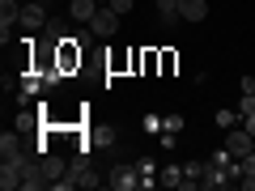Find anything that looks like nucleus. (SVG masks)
Wrapping results in <instances>:
<instances>
[{"instance_id": "nucleus-1", "label": "nucleus", "mask_w": 255, "mask_h": 191, "mask_svg": "<svg viewBox=\"0 0 255 191\" xmlns=\"http://www.w3.org/2000/svg\"><path fill=\"white\" fill-rule=\"evenodd\" d=\"M51 55H55V64H60V73L68 77V73H77V68H81L85 47L77 43V38H64V43H55V47H51Z\"/></svg>"}, {"instance_id": "nucleus-2", "label": "nucleus", "mask_w": 255, "mask_h": 191, "mask_svg": "<svg viewBox=\"0 0 255 191\" xmlns=\"http://www.w3.org/2000/svg\"><path fill=\"white\" fill-rule=\"evenodd\" d=\"M90 30H94V38H115V30H119V13L111 9V4H102L98 17L90 21Z\"/></svg>"}, {"instance_id": "nucleus-3", "label": "nucleus", "mask_w": 255, "mask_h": 191, "mask_svg": "<svg viewBox=\"0 0 255 191\" xmlns=\"http://www.w3.org/2000/svg\"><path fill=\"white\" fill-rule=\"evenodd\" d=\"M251 132H247V127L243 123H238V127H226V149H230V153H234V157H247V153H251Z\"/></svg>"}, {"instance_id": "nucleus-4", "label": "nucleus", "mask_w": 255, "mask_h": 191, "mask_svg": "<svg viewBox=\"0 0 255 191\" xmlns=\"http://www.w3.org/2000/svg\"><path fill=\"white\" fill-rule=\"evenodd\" d=\"M107 183H111L115 191H136V187H140V170H136V166H115Z\"/></svg>"}, {"instance_id": "nucleus-5", "label": "nucleus", "mask_w": 255, "mask_h": 191, "mask_svg": "<svg viewBox=\"0 0 255 191\" xmlns=\"http://www.w3.org/2000/svg\"><path fill=\"white\" fill-rule=\"evenodd\" d=\"M17 21L26 30H47V0H43V4H21Z\"/></svg>"}, {"instance_id": "nucleus-6", "label": "nucleus", "mask_w": 255, "mask_h": 191, "mask_svg": "<svg viewBox=\"0 0 255 191\" xmlns=\"http://www.w3.org/2000/svg\"><path fill=\"white\" fill-rule=\"evenodd\" d=\"M98 9H102L98 0H73V4H68V13H73L77 26H90V21L98 17Z\"/></svg>"}, {"instance_id": "nucleus-7", "label": "nucleus", "mask_w": 255, "mask_h": 191, "mask_svg": "<svg viewBox=\"0 0 255 191\" xmlns=\"http://www.w3.org/2000/svg\"><path fill=\"white\" fill-rule=\"evenodd\" d=\"M179 17L183 21H204L209 17V0H179Z\"/></svg>"}, {"instance_id": "nucleus-8", "label": "nucleus", "mask_w": 255, "mask_h": 191, "mask_svg": "<svg viewBox=\"0 0 255 191\" xmlns=\"http://www.w3.org/2000/svg\"><path fill=\"white\" fill-rule=\"evenodd\" d=\"M21 187H30V191L51 187V183H47V174H43V162H38V157H30V162H26V183H21Z\"/></svg>"}, {"instance_id": "nucleus-9", "label": "nucleus", "mask_w": 255, "mask_h": 191, "mask_svg": "<svg viewBox=\"0 0 255 191\" xmlns=\"http://www.w3.org/2000/svg\"><path fill=\"white\" fill-rule=\"evenodd\" d=\"M38 162H43V174H47V183H55V179H64V174H68V166H64L55 153H43Z\"/></svg>"}, {"instance_id": "nucleus-10", "label": "nucleus", "mask_w": 255, "mask_h": 191, "mask_svg": "<svg viewBox=\"0 0 255 191\" xmlns=\"http://www.w3.org/2000/svg\"><path fill=\"white\" fill-rule=\"evenodd\" d=\"M183 179H187V174H183L179 166H166V170H162V179H157V183H166V187H179V191H183Z\"/></svg>"}, {"instance_id": "nucleus-11", "label": "nucleus", "mask_w": 255, "mask_h": 191, "mask_svg": "<svg viewBox=\"0 0 255 191\" xmlns=\"http://www.w3.org/2000/svg\"><path fill=\"white\" fill-rule=\"evenodd\" d=\"M157 13H162V21H174L179 17V0H157Z\"/></svg>"}, {"instance_id": "nucleus-12", "label": "nucleus", "mask_w": 255, "mask_h": 191, "mask_svg": "<svg viewBox=\"0 0 255 191\" xmlns=\"http://www.w3.org/2000/svg\"><path fill=\"white\" fill-rule=\"evenodd\" d=\"M217 123L221 127H238V123H243V115H238V110H217Z\"/></svg>"}, {"instance_id": "nucleus-13", "label": "nucleus", "mask_w": 255, "mask_h": 191, "mask_svg": "<svg viewBox=\"0 0 255 191\" xmlns=\"http://www.w3.org/2000/svg\"><path fill=\"white\" fill-rule=\"evenodd\" d=\"M174 68H179V55H174V51H162V77H170Z\"/></svg>"}, {"instance_id": "nucleus-14", "label": "nucleus", "mask_w": 255, "mask_h": 191, "mask_svg": "<svg viewBox=\"0 0 255 191\" xmlns=\"http://www.w3.org/2000/svg\"><path fill=\"white\" fill-rule=\"evenodd\" d=\"M162 132H174V136H179V132H183V119L179 115H166L162 119Z\"/></svg>"}, {"instance_id": "nucleus-15", "label": "nucleus", "mask_w": 255, "mask_h": 191, "mask_svg": "<svg viewBox=\"0 0 255 191\" xmlns=\"http://www.w3.org/2000/svg\"><path fill=\"white\" fill-rule=\"evenodd\" d=\"M204 166H209V162H187L183 174H187V179H204Z\"/></svg>"}, {"instance_id": "nucleus-16", "label": "nucleus", "mask_w": 255, "mask_h": 191, "mask_svg": "<svg viewBox=\"0 0 255 191\" xmlns=\"http://www.w3.org/2000/svg\"><path fill=\"white\" fill-rule=\"evenodd\" d=\"M107 4H111V9L119 13V17H124V13H132V9H136V0H107Z\"/></svg>"}, {"instance_id": "nucleus-17", "label": "nucleus", "mask_w": 255, "mask_h": 191, "mask_svg": "<svg viewBox=\"0 0 255 191\" xmlns=\"http://www.w3.org/2000/svg\"><path fill=\"white\" fill-rule=\"evenodd\" d=\"M136 170H140V179H153V174H157V166L149 162V157H140V162H136Z\"/></svg>"}, {"instance_id": "nucleus-18", "label": "nucleus", "mask_w": 255, "mask_h": 191, "mask_svg": "<svg viewBox=\"0 0 255 191\" xmlns=\"http://www.w3.org/2000/svg\"><path fill=\"white\" fill-rule=\"evenodd\" d=\"M238 115H255V94H243V102H238Z\"/></svg>"}, {"instance_id": "nucleus-19", "label": "nucleus", "mask_w": 255, "mask_h": 191, "mask_svg": "<svg viewBox=\"0 0 255 191\" xmlns=\"http://www.w3.org/2000/svg\"><path fill=\"white\" fill-rule=\"evenodd\" d=\"M21 94H38V73H30L26 81H21Z\"/></svg>"}, {"instance_id": "nucleus-20", "label": "nucleus", "mask_w": 255, "mask_h": 191, "mask_svg": "<svg viewBox=\"0 0 255 191\" xmlns=\"http://www.w3.org/2000/svg\"><path fill=\"white\" fill-rule=\"evenodd\" d=\"M243 179H255V153L243 157Z\"/></svg>"}, {"instance_id": "nucleus-21", "label": "nucleus", "mask_w": 255, "mask_h": 191, "mask_svg": "<svg viewBox=\"0 0 255 191\" xmlns=\"http://www.w3.org/2000/svg\"><path fill=\"white\" fill-rule=\"evenodd\" d=\"M94 145H115V132H94Z\"/></svg>"}, {"instance_id": "nucleus-22", "label": "nucleus", "mask_w": 255, "mask_h": 191, "mask_svg": "<svg viewBox=\"0 0 255 191\" xmlns=\"http://www.w3.org/2000/svg\"><path fill=\"white\" fill-rule=\"evenodd\" d=\"M243 127H247V132L255 136V115H243Z\"/></svg>"}, {"instance_id": "nucleus-23", "label": "nucleus", "mask_w": 255, "mask_h": 191, "mask_svg": "<svg viewBox=\"0 0 255 191\" xmlns=\"http://www.w3.org/2000/svg\"><path fill=\"white\" fill-rule=\"evenodd\" d=\"M251 153H255V140H251Z\"/></svg>"}]
</instances>
